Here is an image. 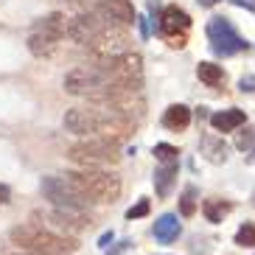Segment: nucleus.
Listing matches in <instances>:
<instances>
[{"mask_svg":"<svg viewBox=\"0 0 255 255\" xmlns=\"http://www.w3.org/2000/svg\"><path fill=\"white\" fill-rule=\"evenodd\" d=\"M8 239L14 241L17 250H28L37 255H73L76 241L62 239L51 230H42L39 225H20L8 233Z\"/></svg>","mask_w":255,"mask_h":255,"instance_id":"f257e3e1","label":"nucleus"},{"mask_svg":"<svg viewBox=\"0 0 255 255\" xmlns=\"http://www.w3.org/2000/svg\"><path fill=\"white\" fill-rule=\"evenodd\" d=\"M70 163L82 165V168H101V165H115L121 160L118 143L107 140V137H90V140H79L68 149Z\"/></svg>","mask_w":255,"mask_h":255,"instance_id":"f03ea898","label":"nucleus"},{"mask_svg":"<svg viewBox=\"0 0 255 255\" xmlns=\"http://www.w3.org/2000/svg\"><path fill=\"white\" fill-rule=\"evenodd\" d=\"M70 180L76 182L79 191L90 196L93 202H115L121 194V180L115 174L98 171V168H82V171H70Z\"/></svg>","mask_w":255,"mask_h":255,"instance_id":"7ed1b4c3","label":"nucleus"},{"mask_svg":"<svg viewBox=\"0 0 255 255\" xmlns=\"http://www.w3.org/2000/svg\"><path fill=\"white\" fill-rule=\"evenodd\" d=\"M39 188H42V196L59 210H84L93 202L84 191L76 188V182L70 180L68 174L65 177H45Z\"/></svg>","mask_w":255,"mask_h":255,"instance_id":"20e7f679","label":"nucleus"},{"mask_svg":"<svg viewBox=\"0 0 255 255\" xmlns=\"http://www.w3.org/2000/svg\"><path fill=\"white\" fill-rule=\"evenodd\" d=\"M110 84H115V79L107 73L101 65H79L65 76V93L70 96H96V93L107 90Z\"/></svg>","mask_w":255,"mask_h":255,"instance_id":"39448f33","label":"nucleus"},{"mask_svg":"<svg viewBox=\"0 0 255 255\" xmlns=\"http://www.w3.org/2000/svg\"><path fill=\"white\" fill-rule=\"evenodd\" d=\"M87 48H90L93 59H96L98 65H101V62H115V59H121V56L132 53L129 51V34L121 28V25H104V31H101Z\"/></svg>","mask_w":255,"mask_h":255,"instance_id":"423d86ee","label":"nucleus"},{"mask_svg":"<svg viewBox=\"0 0 255 255\" xmlns=\"http://www.w3.org/2000/svg\"><path fill=\"white\" fill-rule=\"evenodd\" d=\"M208 39H210V51L216 56H233V53L247 51V39L233 28V23L227 17H210Z\"/></svg>","mask_w":255,"mask_h":255,"instance_id":"0eeeda50","label":"nucleus"},{"mask_svg":"<svg viewBox=\"0 0 255 255\" xmlns=\"http://www.w3.org/2000/svg\"><path fill=\"white\" fill-rule=\"evenodd\" d=\"M191 28V17L177 6H165L157 17V31L168 39L171 48H185V31Z\"/></svg>","mask_w":255,"mask_h":255,"instance_id":"6e6552de","label":"nucleus"},{"mask_svg":"<svg viewBox=\"0 0 255 255\" xmlns=\"http://www.w3.org/2000/svg\"><path fill=\"white\" fill-rule=\"evenodd\" d=\"M65 129L73 135H98L101 127V110L98 107H73L65 113Z\"/></svg>","mask_w":255,"mask_h":255,"instance_id":"1a4fd4ad","label":"nucleus"},{"mask_svg":"<svg viewBox=\"0 0 255 255\" xmlns=\"http://www.w3.org/2000/svg\"><path fill=\"white\" fill-rule=\"evenodd\" d=\"M104 31V20L96 14V11H87V14H79L68 23V37L73 42H82V45H90L93 39Z\"/></svg>","mask_w":255,"mask_h":255,"instance_id":"9d476101","label":"nucleus"},{"mask_svg":"<svg viewBox=\"0 0 255 255\" xmlns=\"http://www.w3.org/2000/svg\"><path fill=\"white\" fill-rule=\"evenodd\" d=\"M96 14L104 20V25H132L135 23V8L129 0H101Z\"/></svg>","mask_w":255,"mask_h":255,"instance_id":"9b49d317","label":"nucleus"},{"mask_svg":"<svg viewBox=\"0 0 255 255\" xmlns=\"http://www.w3.org/2000/svg\"><path fill=\"white\" fill-rule=\"evenodd\" d=\"M48 225L53 227V230H62V233H82L84 227H90V219L84 216L82 210H59L53 208L45 213Z\"/></svg>","mask_w":255,"mask_h":255,"instance_id":"f8f14e48","label":"nucleus"},{"mask_svg":"<svg viewBox=\"0 0 255 255\" xmlns=\"http://www.w3.org/2000/svg\"><path fill=\"white\" fill-rule=\"evenodd\" d=\"M151 233H154V239H157L160 244H171V241H177V236L182 233V225L177 222L174 213H163V216L154 222Z\"/></svg>","mask_w":255,"mask_h":255,"instance_id":"ddd939ff","label":"nucleus"},{"mask_svg":"<svg viewBox=\"0 0 255 255\" xmlns=\"http://www.w3.org/2000/svg\"><path fill=\"white\" fill-rule=\"evenodd\" d=\"M247 121L244 110H222V113H213L210 115V127L216 129V132H233V129H239L241 124Z\"/></svg>","mask_w":255,"mask_h":255,"instance_id":"4468645a","label":"nucleus"},{"mask_svg":"<svg viewBox=\"0 0 255 255\" xmlns=\"http://www.w3.org/2000/svg\"><path fill=\"white\" fill-rule=\"evenodd\" d=\"M199 149L210 163H225L227 160V143L222 140V135H205L199 140Z\"/></svg>","mask_w":255,"mask_h":255,"instance_id":"2eb2a0df","label":"nucleus"},{"mask_svg":"<svg viewBox=\"0 0 255 255\" xmlns=\"http://www.w3.org/2000/svg\"><path fill=\"white\" fill-rule=\"evenodd\" d=\"M188 124H191V110H188L185 104H171L163 113V127L165 129L180 132V129H188Z\"/></svg>","mask_w":255,"mask_h":255,"instance_id":"dca6fc26","label":"nucleus"},{"mask_svg":"<svg viewBox=\"0 0 255 255\" xmlns=\"http://www.w3.org/2000/svg\"><path fill=\"white\" fill-rule=\"evenodd\" d=\"M56 48H59V39H56V37H51V34H42V31H31L28 51L34 53V56H51Z\"/></svg>","mask_w":255,"mask_h":255,"instance_id":"f3484780","label":"nucleus"},{"mask_svg":"<svg viewBox=\"0 0 255 255\" xmlns=\"http://www.w3.org/2000/svg\"><path fill=\"white\" fill-rule=\"evenodd\" d=\"M34 31H42V34H51V37L62 39L65 34H68V23H65V14H59V11H53V14L42 17L37 25H34Z\"/></svg>","mask_w":255,"mask_h":255,"instance_id":"a211bd4d","label":"nucleus"},{"mask_svg":"<svg viewBox=\"0 0 255 255\" xmlns=\"http://www.w3.org/2000/svg\"><path fill=\"white\" fill-rule=\"evenodd\" d=\"M196 76H199V82H205L208 87L225 84V70H222V65H213V62H199V65H196Z\"/></svg>","mask_w":255,"mask_h":255,"instance_id":"6ab92c4d","label":"nucleus"},{"mask_svg":"<svg viewBox=\"0 0 255 255\" xmlns=\"http://www.w3.org/2000/svg\"><path fill=\"white\" fill-rule=\"evenodd\" d=\"M174 180H177V163L160 165L157 171H154V188H157V194H160V196H168V194H171Z\"/></svg>","mask_w":255,"mask_h":255,"instance_id":"aec40b11","label":"nucleus"},{"mask_svg":"<svg viewBox=\"0 0 255 255\" xmlns=\"http://www.w3.org/2000/svg\"><path fill=\"white\" fill-rule=\"evenodd\" d=\"M230 210H233V205L230 202H222V199H205V205H202L205 219H208V222H213V225H216V222H222Z\"/></svg>","mask_w":255,"mask_h":255,"instance_id":"412c9836","label":"nucleus"},{"mask_svg":"<svg viewBox=\"0 0 255 255\" xmlns=\"http://www.w3.org/2000/svg\"><path fill=\"white\" fill-rule=\"evenodd\" d=\"M180 213H182V216H194V213H196V188L194 185H188L185 191H182Z\"/></svg>","mask_w":255,"mask_h":255,"instance_id":"4be33fe9","label":"nucleus"},{"mask_svg":"<svg viewBox=\"0 0 255 255\" xmlns=\"http://www.w3.org/2000/svg\"><path fill=\"white\" fill-rule=\"evenodd\" d=\"M236 244L239 247H255V225L247 222V225H241L239 233H236Z\"/></svg>","mask_w":255,"mask_h":255,"instance_id":"5701e85b","label":"nucleus"},{"mask_svg":"<svg viewBox=\"0 0 255 255\" xmlns=\"http://www.w3.org/2000/svg\"><path fill=\"white\" fill-rule=\"evenodd\" d=\"M177 154H180V151L174 149V146H168V143H157V146H154V157H157L163 165L177 163Z\"/></svg>","mask_w":255,"mask_h":255,"instance_id":"b1692460","label":"nucleus"},{"mask_svg":"<svg viewBox=\"0 0 255 255\" xmlns=\"http://www.w3.org/2000/svg\"><path fill=\"white\" fill-rule=\"evenodd\" d=\"M236 149H241V151H255V127L239 132V137H236Z\"/></svg>","mask_w":255,"mask_h":255,"instance_id":"393cba45","label":"nucleus"},{"mask_svg":"<svg viewBox=\"0 0 255 255\" xmlns=\"http://www.w3.org/2000/svg\"><path fill=\"white\" fill-rule=\"evenodd\" d=\"M146 213H149V199H140L135 208H129V210H127V219L132 222V219H140V216H146Z\"/></svg>","mask_w":255,"mask_h":255,"instance_id":"a878e982","label":"nucleus"},{"mask_svg":"<svg viewBox=\"0 0 255 255\" xmlns=\"http://www.w3.org/2000/svg\"><path fill=\"white\" fill-rule=\"evenodd\" d=\"M239 90L241 93H255V76H241Z\"/></svg>","mask_w":255,"mask_h":255,"instance_id":"bb28decb","label":"nucleus"},{"mask_svg":"<svg viewBox=\"0 0 255 255\" xmlns=\"http://www.w3.org/2000/svg\"><path fill=\"white\" fill-rule=\"evenodd\" d=\"M233 6H239V8H247V11H253L255 14V0H230Z\"/></svg>","mask_w":255,"mask_h":255,"instance_id":"cd10ccee","label":"nucleus"},{"mask_svg":"<svg viewBox=\"0 0 255 255\" xmlns=\"http://www.w3.org/2000/svg\"><path fill=\"white\" fill-rule=\"evenodd\" d=\"M140 37L149 39L151 37V25H149V17H140Z\"/></svg>","mask_w":255,"mask_h":255,"instance_id":"c85d7f7f","label":"nucleus"},{"mask_svg":"<svg viewBox=\"0 0 255 255\" xmlns=\"http://www.w3.org/2000/svg\"><path fill=\"white\" fill-rule=\"evenodd\" d=\"M8 196H11V194H8V188H6V185H0V205H6V202H8Z\"/></svg>","mask_w":255,"mask_h":255,"instance_id":"c756f323","label":"nucleus"},{"mask_svg":"<svg viewBox=\"0 0 255 255\" xmlns=\"http://www.w3.org/2000/svg\"><path fill=\"white\" fill-rule=\"evenodd\" d=\"M110 241H113V233H104V236H101V241H98V244H101V247H107Z\"/></svg>","mask_w":255,"mask_h":255,"instance_id":"7c9ffc66","label":"nucleus"},{"mask_svg":"<svg viewBox=\"0 0 255 255\" xmlns=\"http://www.w3.org/2000/svg\"><path fill=\"white\" fill-rule=\"evenodd\" d=\"M216 0H199V6H213Z\"/></svg>","mask_w":255,"mask_h":255,"instance_id":"2f4dec72","label":"nucleus"},{"mask_svg":"<svg viewBox=\"0 0 255 255\" xmlns=\"http://www.w3.org/2000/svg\"><path fill=\"white\" fill-rule=\"evenodd\" d=\"M253 205H255V191H253Z\"/></svg>","mask_w":255,"mask_h":255,"instance_id":"473e14b6","label":"nucleus"},{"mask_svg":"<svg viewBox=\"0 0 255 255\" xmlns=\"http://www.w3.org/2000/svg\"><path fill=\"white\" fill-rule=\"evenodd\" d=\"M250 160H253V163H255V154H253V157H250Z\"/></svg>","mask_w":255,"mask_h":255,"instance_id":"72a5a7b5","label":"nucleus"}]
</instances>
